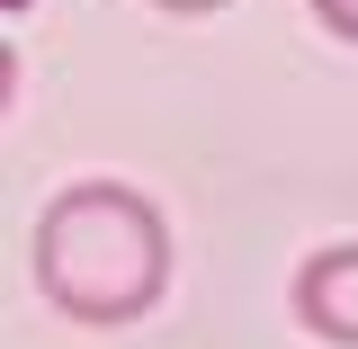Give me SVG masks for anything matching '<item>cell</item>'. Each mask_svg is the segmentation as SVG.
I'll return each mask as SVG.
<instances>
[{"instance_id": "cell-1", "label": "cell", "mask_w": 358, "mask_h": 349, "mask_svg": "<svg viewBox=\"0 0 358 349\" xmlns=\"http://www.w3.org/2000/svg\"><path fill=\"white\" fill-rule=\"evenodd\" d=\"M36 296L81 332H126L171 296V224L126 179H72L54 188L27 242Z\"/></svg>"}, {"instance_id": "cell-2", "label": "cell", "mask_w": 358, "mask_h": 349, "mask_svg": "<svg viewBox=\"0 0 358 349\" xmlns=\"http://www.w3.org/2000/svg\"><path fill=\"white\" fill-rule=\"evenodd\" d=\"M287 305H296V322H305L313 341L358 349V242H322V251L296 269Z\"/></svg>"}, {"instance_id": "cell-3", "label": "cell", "mask_w": 358, "mask_h": 349, "mask_svg": "<svg viewBox=\"0 0 358 349\" xmlns=\"http://www.w3.org/2000/svg\"><path fill=\"white\" fill-rule=\"evenodd\" d=\"M305 9H313V18H322L341 45H358V0H305Z\"/></svg>"}, {"instance_id": "cell-4", "label": "cell", "mask_w": 358, "mask_h": 349, "mask_svg": "<svg viewBox=\"0 0 358 349\" xmlns=\"http://www.w3.org/2000/svg\"><path fill=\"white\" fill-rule=\"evenodd\" d=\"M9 99H18V54L0 45V117H9Z\"/></svg>"}, {"instance_id": "cell-5", "label": "cell", "mask_w": 358, "mask_h": 349, "mask_svg": "<svg viewBox=\"0 0 358 349\" xmlns=\"http://www.w3.org/2000/svg\"><path fill=\"white\" fill-rule=\"evenodd\" d=\"M152 9H179V18H206V9H224V0H152Z\"/></svg>"}]
</instances>
